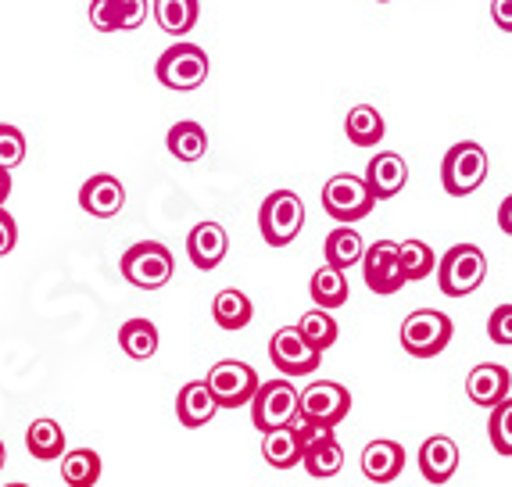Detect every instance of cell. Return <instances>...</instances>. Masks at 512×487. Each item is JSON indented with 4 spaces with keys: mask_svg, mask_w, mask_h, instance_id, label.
<instances>
[{
    "mask_svg": "<svg viewBox=\"0 0 512 487\" xmlns=\"http://www.w3.org/2000/svg\"><path fill=\"white\" fill-rule=\"evenodd\" d=\"M459 470V445L448 434H434L419 448V473L430 484H448Z\"/></svg>",
    "mask_w": 512,
    "mask_h": 487,
    "instance_id": "e0dca14e",
    "label": "cell"
},
{
    "mask_svg": "<svg viewBox=\"0 0 512 487\" xmlns=\"http://www.w3.org/2000/svg\"><path fill=\"white\" fill-rule=\"evenodd\" d=\"M26 162V133L18 126L0 122V169H18Z\"/></svg>",
    "mask_w": 512,
    "mask_h": 487,
    "instance_id": "836d02e7",
    "label": "cell"
},
{
    "mask_svg": "<svg viewBox=\"0 0 512 487\" xmlns=\"http://www.w3.org/2000/svg\"><path fill=\"white\" fill-rule=\"evenodd\" d=\"M344 133L355 147H376L384 140L387 126H384V115L376 112L373 104H355L344 119Z\"/></svg>",
    "mask_w": 512,
    "mask_h": 487,
    "instance_id": "d4e9b609",
    "label": "cell"
},
{
    "mask_svg": "<svg viewBox=\"0 0 512 487\" xmlns=\"http://www.w3.org/2000/svg\"><path fill=\"white\" fill-rule=\"evenodd\" d=\"M316 430L319 427H312L305 416H294L287 427L265 430V437H262L265 462H269L273 470H294V466H301V455H305L308 437L316 434Z\"/></svg>",
    "mask_w": 512,
    "mask_h": 487,
    "instance_id": "7c38bea8",
    "label": "cell"
},
{
    "mask_svg": "<svg viewBox=\"0 0 512 487\" xmlns=\"http://www.w3.org/2000/svg\"><path fill=\"white\" fill-rule=\"evenodd\" d=\"M323 255H326V265H333V269L348 273L351 265H359L362 255H366V240H362V233L355 230L351 223H341L337 230L330 233V237H326Z\"/></svg>",
    "mask_w": 512,
    "mask_h": 487,
    "instance_id": "7402d4cb",
    "label": "cell"
},
{
    "mask_svg": "<svg viewBox=\"0 0 512 487\" xmlns=\"http://www.w3.org/2000/svg\"><path fill=\"white\" fill-rule=\"evenodd\" d=\"M8 194H11V172H8V169H0V205L8 201Z\"/></svg>",
    "mask_w": 512,
    "mask_h": 487,
    "instance_id": "60d3db41",
    "label": "cell"
},
{
    "mask_svg": "<svg viewBox=\"0 0 512 487\" xmlns=\"http://www.w3.org/2000/svg\"><path fill=\"white\" fill-rule=\"evenodd\" d=\"M122 205H126V187L108 172H97L79 187V208L94 219H111L122 212Z\"/></svg>",
    "mask_w": 512,
    "mask_h": 487,
    "instance_id": "5bb4252c",
    "label": "cell"
},
{
    "mask_svg": "<svg viewBox=\"0 0 512 487\" xmlns=\"http://www.w3.org/2000/svg\"><path fill=\"white\" fill-rule=\"evenodd\" d=\"M376 197L369 194L366 180L362 176H351V172H341V176H333L326 180L323 187V212L337 223H359L373 212Z\"/></svg>",
    "mask_w": 512,
    "mask_h": 487,
    "instance_id": "9c48e42d",
    "label": "cell"
},
{
    "mask_svg": "<svg viewBox=\"0 0 512 487\" xmlns=\"http://www.w3.org/2000/svg\"><path fill=\"white\" fill-rule=\"evenodd\" d=\"M455 326L452 319L437 312V308H416L409 312L402 323V348L409 351L412 359H434L452 344Z\"/></svg>",
    "mask_w": 512,
    "mask_h": 487,
    "instance_id": "277c9868",
    "label": "cell"
},
{
    "mask_svg": "<svg viewBox=\"0 0 512 487\" xmlns=\"http://www.w3.org/2000/svg\"><path fill=\"white\" fill-rule=\"evenodd\" d=\"M491 18L502 33H512V0H491Z\"/></svg>",
    "mask_w": 512,
    "mask_h": 487,
    "instance_id": "f35d334b",
    "label": "cell"
},
{
    "mask_svg": "<svg viewBox=\"0 0 512 487\" xmlns=\"http://www.w3.org/2000/svg\"><path fill=\"white\" fill-rule=\"evenodd\" d=\"M487 337L502 348H512V305H498L487 319Z\"/></svg>",
    "mask_w": 512,
    "mask_h": 487,
    "instance_id": "d590c367",
    "label": "cell"
},
{
    "mask_svg": "<svg viewBox=\"0 0 512 487\" xmlns=\"http://www.w3.org/2000/svg\"><path fill=\"white\" fill-rule=\"evenodd\" d=\"M4 462H8V448H4V441H0V470H4Z\"/></svg>",
    "mask_w": 512,
    "mask_h": 487,
    "instance_id": "b9f144b4",
    "label": "cell"
},
{
    "mask_svg": "<svg viewBox=\"0 0 512 487\" xmlns=\"http://www.w3.org/2000/svg\"><path fill=\"white\" fill-rule=\"evenodd\" d=\"M226 251H230V237H226V230H222L219 223H197L194 230H190L187 255H190V262H194V269L212 273L215 265L226 258Z\"/></svg>",
    "mask_w": 512,
    "mask_h": 487,
    "instance_id": "ac0fdd59",
    "label": "cell"
},
{
    "mask_svg": "<svg viewBox=\"0 0 512 487\" xmlns=\"http://www.w3.org/2000/svg\"><path fill=\"white\" fill-rule=\"evenodd\" d=\"M298 330L305 334V341L319 351L333 348V344H337V334H341V330H337V319L330 316V308H308L305 316H301Z\"/></svg>",
    "mask_w": 512,
    "mask_h": 487,
    "instance_id": "4dcf8cb0",
    "label": "cell"
},
{
    "mask_svg": "<svg viewBox=\"0 0 512 487\" xmlns=\"http://www.w3.org/2000/svg\"><path fill=\"white\" fill-rule=\"evenodd\" d=\"M172 273H176L172 251L158 240H140L122 255V276L140 291H158L172 280Z\"/></svg>",
    "mask_w": 512,
    "mask_h": 487,
    "instance_id": "5b68a950",
    "label": "cell"
},
{
    "mask_svg": "<svg viewBox=\"0 0 512 487\" xmlns=\"http://www.w3.org/2000/svg\"><path fill=\"white\" fill-rule=\"evenodd\" d=\"M4 487H26V484H4Z\"/></svg>",
    "mask_w": 512,
    "mask_h": 487,
    "instance_id": "7bdbcfd3",
    "label": "cell"
},
{
    "mask_svg": "<svg viewBox=\"0 0 512 487\" xmlns=\"http://www.w3.org/2000/svg\"><path fill=\"white\" fill-rule=\"evenodd\" d=\"M487 437L498 455H512V398L498 402L487 416Z\"/></svg>",
    "mask_w": 512,
    "mask_h": 487,
    "instance_id": "d6a6232c",
    "label": "cell"
},
{
    "mask_svg": "<svg viewBox=\"0 0 512 487\" xmlns=\"http://www.w3.org/2000/svg\"><path fill=\"white\" fill-rule=\"evenodd\" d=\"M308 294H312L316 308H341L351 294L348 276H344L341 269H333V265H323V269H316L312 280H308Z\"/></svg>",
    "mask_w": 512,
    "mask_h": 487,
    "instance_id": "83f0119b",
    "label": "cell"
},
{
    "mask_svg": "<svg viewBox=\"0 0 512 487\" xmlns=\"http://www.w3.org/2000/svg\"><path fill=\"white\" fill-rule=\"evenodd\" d=\"M362 276H366V287L373 294H398L405 287V269L402 255H398V244L394 240H376L369 244L366 255H362Z\"/></svg>",
    "mask_w": 512,
    "mask_h": 487,
    "instance_id": "4fadbf2b",
    "label": "cell"
},
{
    "mask_svg": "<svg viewBox=\"0 0 512 487\" xmlns=\"http://www.w3.org/2000/svg\"><path fill=\"white\" fill-rule=\"evenodd\" d=\"M147 22V0H119V29H140Z\"/></svg>",
    "mask_w": 512,
    "mask_h": 487,
    "instance_id": "8d00e7d4",
    "label": "cell"
},
{
    "mask_svg": "<svg viewBox=\"0 0 512 487\" xmlns=\"http://www.w3.org/2000/svg\"><path fill=\"white\" fill-rule=\"evenodd\" d=\"M61 480L69 487H94L101 480V455L90 452V448L65 452V459H61Z\"/></svg>",
    "mask_w": 512,
    "mask_h": 487,
    "instance_id": "f546056e",
    "label": "cell"
},
{
    "mask_svg": "<svg viewBox=\"0 0 512 487\" xmlns=\"http://www.w3.org/2000/svg\"><path fill=\"white\" fill-rule=\"evenodd\" d=\"M398 255H402V269H405V280L416 283V280H427L434 273V248L423 244V240H405L398 244Z\"/></svg>",
    "mask_w": 512,
    "mask_h": 487,
    "instance_id": "1f68e13d",
    "label": "cell"
},
{
    "mask_svg": "<svg viewBox=\"0 0 512 487\" xmlns=\"http://www.w3.org/2000/svg\"><path fill=\"white\" fill-rule=\"evenodd\" d=\"M298 398H301V391L287 376L258 384L255 398H251V423H255V430L265 434V430L287 427V423L298 416Z\"/></svg>",
    "mask_w": 512,
    "mask_h": 487,
    "instance_id": "ba28073f",
    "label": "cell"
},
{
    "mask_svg": "<svg viewBox=\"0 0 512 487\" xmlns=\"http://www.w3.org/2000/svg\"><path fill=\"white\" fill-rule=\"evenodd\" d=\"M402 470H405V448L398 441L380 437V441H369L362 448V473L373 484H391V480H398Z\"/></svg>",
    "mask_w": 512,
    "mask_h": 487,
    "instance_id": "44dd1931",
    "label": "cell"
},
{
    "mask_svg": "<svg viewBox=\"0 0 512 487\" xmlns=\"http://www.w3.org/2000/svg\"><path fill=\"white\" fill-rule=\"evenodd\" d=\"M376 4H391V0H376Z\"/></svg>",
    "mask_w": 512,
    "mask_h": 487,
    "instance_id": "ee69618b",
    "label": "cell"
},
{
    "mask_svg": "<svg viewBox=\"0 0 512 487\" xmlns=\"http://www.w3.org/2000/svg\"><path fill=\"white\" fill-rule=\"evenodd\" d=\"M212 316L215 323L222 326V330H244V326L255 319V305H251V298L244 291H233V287H226V291L215 294L212 301Z\"/></svg>",
    "mask_w": 512,
    "mask_h": 487,
    "instance_id": "484cf974",
    "label": "cell"
},
{
    "mask_svg": "<svg viewBox=\"0 0 512 487\" xmlns=\"http://www.w3.org/2000/svg\"><path fill=\"white\" fill-rule=\"evenodd\" d=\"M498 226H502V233H509L512 237V194L498 205Z\"/></svg>",
    "mask_w": 512,
    "mask_h": 487,
    "instance_id": "ab89813d",
    "label": "cell"
},
{
    "mask_svg": "<svg viewBox=\"0 0 512 487\" xmlns=\"http://www.w3.org/2000/svg\"><path fill=\"white\" fill-rule=\"evenodd\" d=\"M201 18V0H154V22L169 36H187Z\"/></svg>",
    "mask_w": 512,
    "mask_h": 487,
    "instance_id": "cb8c5ba5",
    "label": "cell"
},
{
    "mask_svg": "<svg viewBox=\"0 0 512 487\" xmlns=\"http://www.w3.org/2000/svg\"><path fill=\"white\" fill-rule=\"evenodd\" d=\"M362 180H366L369 194H373L376 201H391V197L402 194L405 183H409V165H405L402 154L384 151L366 165V176H362Z\"/></svg>",
    "mask_w": 512,
    "mask_h": 487,
    "instance_id": "2e32d148",
    "label": "cell"
},
{
    "mask_svg": "<svg viewBox=\"0 0 512 487\" xmlns=\"http://www.w3.org/2000/svg\"><path fill=\"white\" fill-rule=\"evenodd\" d=\"M301 466L308 470V477L326 480V477H337L344 466V448L337 445V437L333 430H316V434L308 437L305 455H301Z\"/></svg>",
    "mask_w": 512,
    "mask_h": 487,
    "instance_id": "ffe728a7",
    "label": "cell"
},
{
    "mask_svg": "<svg viewBox=\"0 0 512 487\" xmlns=\"http://www.w3.org/2000/svg\"><path fill=\"white\" fill-rule=\"evenodd\" d=\"M487 280V255L477 244H455L437 262V287L444 298H466Z\"/></svg>",
    "mask_w": 512,
    "mask_h": 487,
    "instance_id": "6da1fadb",
    "label": "cell"
},
{
    "mask_svg": "<svg viewBox=\"0 0 512 487\" xmlns=\"http://www.w3.org/2000/svg\"><path fill=\"white\" fill-rule=\"evenodd\" d=\"M487 151L477 140H462L452 151L444 154L441 162V187L452 197H466L487 180Z\"/></svg>",
    "mask_w": 512,
    "mask_h": 487,
    "instance_id": "8992f818",
    "label": "cell"
},
{
    "mask_svg": "<svg viewBox=\"0 0 512 487\" xmlns=\"http://www.w3.org/2000/svg\"><path fill=\"white\" fill-rule=\"evenodd\" d=\"M90 26L97 33H119V0H90Z\"/></svg>",
    "mask_w": 512,
    "mask_h": 487,
    "instance_id": "e575fe53",
    "label": "cell"
},
{
    "mask_svg": "<svg viewBox=\"0 0 512 487\" xmlns=\"http://www.w3.org/2000/svg\"><path fill=\"white\" fill-rule=\"evenodd\" d=\"M15 244H18V226H15V219L4 212V205H0V258L11 255Z\"/></svg>",
    "mask_w": 512,
    "mask_h": 487,
    "instance_id": "74e56055",
    "label": "cell"
},
{
    "mask_svg": "<svg viewBox=\"0 0 512 487\" xmlns=\"http://www.w3.org/2000/svg\"><path fill=\"white\" fill-rule=\"evenodd\" d=\"M165 144H169V154L176 158V162L194 165V162H201V158H205V151H208V133H205V126H201V122L183 119V122H176V126L169 129Z\"/></svg>",
    "mask_w": 512,
    "mask_h": 487,
    "instance_id": "603a6c76",
    "label": "cell"
},
{
    "mask_svg": "<svg viewBox=\"0 0 512 487\" xmlns=\"http://www.w3.org/2000/svg\"><path fill=\"white\" fill-rule=\"evenodd\" d=\"M26 448L33 459L40 462H54L65 455V430H61V423H54L51 416L36 419L33 427L26 430Z\"/></svg>",
    "mask_w": 512,
    "mask_h": 487,
    "instance_id": "4316f807",
    "label": "cell"
},
{
    "mask_svg": "<svg viewBox=\"0 0 512 487\" xmlns=\"http://www.w3.org/2000/svg\"><path fill=\"white\" fill-rule=\"evenodd\" d=\"M215 412H219V402H215L212 387L205 380H190V384L180 387V394H176V419H180L183 427H205V423L215 419Z\"/></svg>",
    "mask_w": 512,
    "mask_h": 487,
    "instance_id": "d6986e66",
    "label": "cell"
},
{
    "mask_svg": "<svg viewBox=\"0 0 512 487\" xmlns=\"http://www.w3.org/2000/svg\"><path fill=\"white\" fill-rule=\"evenodd\" d=\"M269 359H273V366L280 369L283 376L294 380V376L316 373L319 362H323V351L312 348L298 326H283V330L273 334V341H269Z\"/></svg>",
    "mask_w": 512,
    "mask_h": 487,
    "instance_id": "8fae6325",
    "label": "cell"
},
{
    "mask_svg": "<svg viewBox=\"0 0 512 487\" xmlns=\"http://www.w3.org/2000/svg\"><path fill=\"white\" fill-rule=\"evenodd\" d=\"M305 226V201L294 190H273L258 208V230L269 248H287L294 244Z\"/></svg>",
    "mask_w": 512,
    "mask_h": 487,
    "instance_id": "7a4b0ae2",
    "label": "cell"
},
{
    "mask_svg": "<svg viewBox=\"0 0 512 487\" xmlns=\"http://www.w3.org/2000/svg\"><path fill=\"white\" fill-rule=\"evenodd\" d=\"M208 72H212V61H208V54L197 43H172L169 51H162L158 65H154L158 83L165 90H176V94H190L197 86H205Z\"/></svg>",
    "mask_w": 512,
    "mask_h": 487,
    "instance_id": "3957f363",
    "label": "cell"
},
{
    "mask_svg": "<svg viewBox=\"0 0 512 487\" xmlns=\"http://www.w3.org/2000/svg\"><path fill=\"white\" fill-rule=\"evenodd\" d=\"M348 412H351V391L337 384V380H316L298 398V416H305L319 430H333L337 423L348 419Z\"/></svg>",
    "mask_w": 512,
    "mask_h": 487,
    "instance_id": "52a82bcc",
    "label": "cell"
},
{
    "mask_svg": "<svg viewBox=\"0 0 512 487\" xmlns=\"http://www.w3.org/2000/svg\"><path fill=\"white\" fill-rule=\"evenodd\" d=\"M119 348L137 362L151 359L154 351H158V326L151 319H129L119 330Z\"/></svg>",
    "mask_w": 512,
    "mask_h": 487,
    "instance_id": "f1b7e54d",
    "label": "cell"
},
{
    "mask_svg": "<svg viewBox=\"0 0 512 487\" xmlns=\"http://www.w3.org/2000/svg\"><path fill=\"white\" fill-rule=\"evenodd\" d=\"M205 384L212 387L215 402L219 409H240V405H251L258 391V373L248 366V362H237V359H222L208 369Z\"/></svg>",
    "mask_w": 512,
    "mask_h": 487,
    "instance_id": "30bf717a",
    "label": "cell"
},
{
    "mask_svg": "<svg viewBox=\"0 0 512 487\" xmlns=\"http://www.w3.org/2000/svg\"><path fill=\"white\" fill-rule=\"evenodd\" d=\"M509 387H512V373L505 366H498V362H480L466 376V394H470V402L480 405V409H495L498 402H505Z\"/></svg>",
    "mask_w": 512,
    "mask_h": 487,
    "instance_id": "9a60e30c",
    "label": "cell"
}]
</instances>
